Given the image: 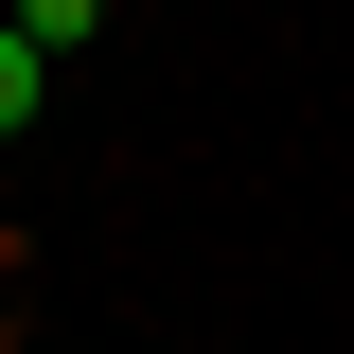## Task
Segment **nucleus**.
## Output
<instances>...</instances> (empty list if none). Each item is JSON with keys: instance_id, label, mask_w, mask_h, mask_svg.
<instances>
[{"instance_id": "nucleus-1", "label": "nucleus", "mask_w": 354, "mask_h": 354, "mask_svg": "<svg viewBox=\"0 0 354 354\" xmlns=\"http://www.w3.org/2000/svg\"><path fill=\"white\" fill-rule=\"evenodd\" d=\"M36 88H53V53H36V36H18V18H0V142L36 124Z\"/></svg>"}, {"instance_id": "nucleus-2", "label": "nucleus", "mask_w": 354, "mask_h": 354, "mask_svg": "<svg viewBox=\"0 0 354 354\" xmlns=\"http://www.w3.org/2000/svg\"><path fill=\"white\" fill-rule=\"evenodd\" d=\"M18 36H36V53H88V36H106V0H18Z\"/></svg>"}]
</instances>
